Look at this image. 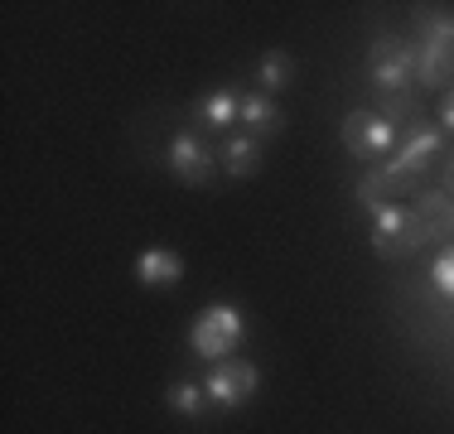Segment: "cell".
Masks as SVG:
<instances>
[{"label": "cell", "instance_id": "cell-19", "mask_svg": "<svg viewBox=\"0 0 454 434\" xmlns=\"http://www.w3.org/2000/svg\"><path fill=\"white\" fill-rule=\"evenodd\" d=\"M440 189L454 198V150H445V159H440Z\"/></svg>", "mask_w": 454, "mask_h": 434}, {"label": "cell", "instance_id": "cell-13", "mask_svg": "<svg viewBox=\"0 0 454 434\" xmlns=\"http://www.w3.org/2000/svg\"><path fill=\"white\" fill-rule=\"evenodd\" d=\"M416 82L450 87L454 82V49H445V43H416Z\"/></svg>", "mask_w": 454, "mask_h": 434}, {"label": "cell", "instance_id": "cell-4", "mask_svg": "<svg viewBox=\"0 0 454 434\" xmlns=\"http://www.w3.org/2000/svg\"><path fill=\"white\" fill-rule=\"evenodd\" d=\"M367 242H372V252L382 260H406V256H416L420 246L430 242V232L420 227V217L411 213L406 203H387V208L372 217Z\"/></svg>", "mask_w": 454, "mask_h": 434}, {"label": "cell", "instance_id": "cell-7", "mask_svg": "<svg viewBox=\"0 0 454 434\" xmlns=\"http://www.w3.org/2000/svg\"><path fill=\"white\" fill-rule=\"evenodd\" d=\"M396 140H402V130L387 121V116H377L372 106L343 116V145H348L353 159H387L396 150Z\"/></svg>", "mask_w": 454, "mask_h": 434}, {"label": "cell", "instance_id": "cell-3", "mask_svg": "<svg viewBox=\"0 0 454 434\" xmlns=\"http://www.w3.org/2000/svg\"><path fill=\"white\" fill-rule=\"evenodd\" d=\"M242 338H247L242 309H237V304H208V309L193 319V329H189V353L199 357V362L218 367V362H227V357L242 347Z\"/></svg>", "mask_w": 454, "mask_h": 434}, {"label": "cell", "instance_id": "cell-11", "mask_svg": "<svg viewBox=\"0 0 454 434\" xmlns=\"http://www.w3.org/2000/svg\"><path fill=\"white\" fill-rule=\"evenodd\" d=\"M280 126H286V112L276 106V97H266V92H247L242 97L237 130H247V136H256V140H271V136H280Z\"/></svg>", "mask_w": 454, "mask_h": 434}, {"label": "cell", "instance_id": "cell-5", "mask_svg": "<svg viewBox=\"0 0 454 434\" xmlns=\"http://www.w3.org/2000/svg\"><path fill=\"white\" fill-rule=\"evenodd\" d=\"M165 165L179 183H213L218 169H223V155L199 136V130H179V136H169Z\"/></svg>", "mask_w": 454, "mask_h": 434}, {"label": "cell", "instance_id": "cell-18", "mask_svg": "<svg viewBox=\"0 0 454 434\" xmlns=\"http://www.w3.org/2000/svg\"><path fill=\"white\" fill-rule=\"evenodd\" d=\"M440 130H445V136H454V87L440 97Z\"/></svg>", "mask_w": 454, "mask_h": 434}, {"label": "cell", "instance_id": "cell-8", "mask_svg": "<svg viewBox=\"0 0 454 434\" xmlns=\"http://www.w3.org/2000/svg\"><path fill=\"white\" fill-rule=\"evenodd\" d=\"M237 112H242V97L232 92V87H213V92H203L199 102H193V121L203 130H213V136H232L237 130Z\"/></svg>", "mask_w": 454, "mask_h": 434}, {"label": "cell", "instance_id": "cell-9", "mask_svg": "<svg viewBox=\"0 0 454 434\" xmlns=\"http://www.w3.org/2000/svg\"><path fill=\"white\" fill-rule=\"evenodd\" d=\"M136 280L145 290H175L184 280V256L169 252V246H150V252L136 256Z\"/></svg>", "mask_w": 454, "mask_h": 434}, {"label": "cell", "instance_id": "cell-12", "mask_svg": "<svg viewBox=\"0 0 454 434\" xmlns=\"http://www.w3.org/2000/svg\"><path fill=\"white\" fill-rule=\"evenodd\" d=\"M262 165H266V150L256 136L232 130V136L223 140V174L227 179H252V174H262Z\"/></svg>", "mask_w": 454, "mask_h": 434}, {"label": "cell", "instance_id": "cell-15", "mask_svg": "<svg viewBox=\"0 0 454 434\" xmlns=\"http://www.w3.org/2000/svg\"><path fill=\"white\" fill-rule=\"evenodd\" d=\"M165 400H169V410H175V415H184V420H199V415H203V406H208V391H203V386H193V382H169Z\"/></svg>", "mask_w": 454, "mask_h": 434}, {"label": "cell", "instance_id": "cell-6", "mask_svg": "<svg viewBox=\"0 0 454 434\" xmlns=\"http://www.w3.org/2000/svg\"><path fill=\"white\" fill-rule=\"evenodd\" d=\"M256 386H262V372L247 357H227V362L208 367V382H203L208 406H218V410H242L256 396Z\"/></svg>", "mask_w": 454, "mask_h": 434}, {"label": "cell", "instance_id": "cell-10", "mask_svg": "<svg viewBox=\"0 0 454 434\" xmlns=\"http://www.w3.org/2000/svg\"><path fill=\"white\" fill-rule=\"evenodd\" d=\"M411 213L420 217V227L430 232V242H450L454 246V198L445 189H420Z\"/></svg>", "mask_w": 454, "mask_h": 434}, {"label": "cell", "instance_id": "cell-16", "mask_svg": "<svg viewBox=\"0 0 454 434\" xmlns=\"http://www.w3.org/2000/svg\"><path fill=\"white\" fill-rule=\"evenodd\" d=\"M353 198H358V208L367 213V217H377L387 208V203H392V193L382 189V179H377V169H367L358 183H353Z\"/></svg>", "mask_w": 454, "mask_h": 434}, {"label": "cell", "instance_id": "cell-14", "mask_svg": "<svg viewBox=\"0 0 454 434\" xmlns=\"http://www.w3.org/2000/svg\"><path fill=\"white\" fill-rule=\"evenodd\" d=\"M290 82H295V58H290L286 49L262 53V63H256V92L276 97V92H286Z\"/></svg>", "mask_w": 454, "mask_h": 434}, {"label": "cell", "instance_id": "cell-1", "mask_svg": "<svg viewBox=\"0 0 454 434\" xmlns=\"http://www.w3.org/2000/svg\"><path fill=\"white\" fill-rule=\"evenodd\" d=\"M445 159V130L440 121H411L402 130V140H396V150L377 165V179H382V189L392 193V203L411 198V193H420V179L430 174V165H440Z\"/></svg>", "mask_w": 454, "mask_h": 434}, {"label": "cell", "instance_id": "cell-2", "mask_svg": "<svg viewBox=\"0 0 454 434\" xmlns=\"http://www.w3.org/2000/svg\"><path fill=\"white\" fill-rule=\"evenodd\" d=\"M367 82L377 102L416 92V43H406L402 35H377L367 43Z\"/></svg>", "mask_w": 454, "mask_h": 434}, {"label": "cell", "instance_id": "cell-17", "mask_svg": "<svg viewBox=\"0 0 454 434\" xmlns=\"http://www.w3.org/2000/svg\"><path fill=\"white\" fill-rule=\"evenodd\" d=\"M430 285H435L440 299L454 304V246H445V252L435 256V266H430Z\"/></svg>", "mask_w": 454, "mask_h": 434}]
</instances>
